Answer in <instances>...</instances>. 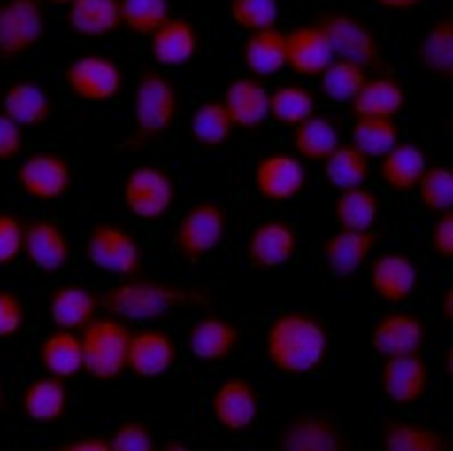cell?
<instances>
[{
    "instance_id": "cell-1",
    "label": "cell",
    "mask_w": 453,
    "mask_h": 451,
    "mask_svg": "<svg viewBox=\"0 0 453 451\" xmlns=\"http://www.w3.org/2000/svg\"><path fill=\"white\" fill-rule=\"evenodd\" d=\"M214 293L205 287L170 283L158 278H125L100 293V309L125 323H156L180 309H208Z\"/></svg>"
},
{
    "instance_id": "cell-2",
    "label": "cell",
    "mask_w": 453,
    "mask_h": 451,
    "mask_svg": "<svg viewBox=\"0 0 453 451\" xmlns=\"http://www.w3.org/2000/svg\"><path fill=\"white\" fill-rule=\"evenodd\" d=\"M265 353L271 366L289 377H304L319 370L329 354V334L323 323L309 312L289 309L269 323Z\"/></svg>"
},
{
    "instance_id": "cell-3",
    "label": "cell",
    "mask_w": 453,
    "mask_h": 451,
    "mask_svg": "<svg viewBox=\"0 0 453 451\" xmlns=\"http://www.w3.org/2000/svg\"><path fill=\"white\" fill-rule=\"evenodd\" d=\"M180 113V97L174 82L165 73L147 68L138 74L131 105V136L127 149H142L170 134Z\"/></svg>"
},
{
    "instance_id": "cell-4",
    "label": "cell",
    "mask_w": 453,
    "mask_h": 451,
    "mask_svg": "<svg viewBox=\"0 0 453 451\" xmlns=\"http://www.w3.org/2000/svg\"><path fill=\"white\" fill-rule=\"evenodd\" d=\"M81 350H84V372L97 382H113L127 370L131 328L120 318L95 316L81 330Z\"/></svg>"
},
{
    "instance_id": "cell-5",
    "label": "cell",
    "mask_w": 453,
    "mask_h": 451,
    "mask_svg": "<svg viewBox=\"0 0 453 451\" xmlns=\"http://www.w3.org/2000/svg\"><path fill=\"white\" fill-rule=\"evenodd\" d=\"M84 255L90 267L115 278H134L142 271L145 251L134 233L113 222L95 223L84 239Z\"/></svg>"
},
{
    "instance_id": "cell-6",
    "label": "cell",
    "mask_w": 453,
    "mask_h": 451,
    "mask_svg": "<svg viewBox=\"0 0 453 451\" xmlns=\"http://www.w3.org/2000/svg\"><path fill=\"white\" fill-rule=\"evenodd\" d=\"M226 210L217 201H196L180 214L172 233V248L185 262H201L221 246L226 237Z\"/></svg>"
},
{
    "instance_id": "cell-7",
    "label": "cell",
    "mask_w": 453,
    "mask_h": 451,
    "mask_svg": "<svg viewBox=\"0 0 453 451\" xmlns=\"http://www.w3.org/2000/svg\"><path fill=\"white\" fill-rule=\"evenodd\" d=\"M122 204L138 222H160L176 204V183L158 165H135L122 183Z\"/></svg>"
},
{
    "instance_id": "cell-8",
    "label": "cell",
    "mask_w": 453,
    "mask_h": 451,
    "mask_svg": "<svg viewBox=\"0 0 453 451\" xmlns=\"http://www.w3.org/2000/svg\"><path fill=\"white\" fill-rule=\"evenodd\" d=\"M320 30L332 45L334 59L352 61V64L368 68H379L384 64V48L374 35L372 27L361 19L345 12H327L316 20Z\"/></svg>"
},
{
    "instance_id": "cell-9",
    "label": "cell",
    "mask_w": 453,
    "mask_h": 451,
    "mask_svg": "<svg viewBox=\"0 0 453 451\" xmlns=\"http://www.w3.org/2000/svg\"><path fill=\"white\" fill-rule=\"evenodd\" d=\"M64 84L86 105H104L120 95L125 73L113 57L81 55L64 68Z\"/></svg>"
},
{
    "instance_id": "cell-10",
    "label": "cell",
    "mask_w": 453,
    "mask_h": 451,
    "mask_svg": "<svg viewBox=\"0 0 453 451\" xmlns=\"http://www.w3.org/2000/svg\"><path fill=\"white\" fill-rule=\"evenodd\" d=\"M43 0H0V59L26 57L43 41Z\"/></svg>"
},
{
    "instance_id": "cell-11",
    "label": "cell",
    "mask_w": 453,
    "mask_h": 451,
    "mask_svg": "<svg viewBox=\"0 0 453 451\" xmlns=\"http://www.w3.org/2000/svg\"><path fill=\"white\" fill-rule=\"evenodd\" d=\"M16 183L26 197L48 204L68 197L75 185V172L57 152H35L16 169Z\"/></svg>"
},
{
    "instance_id": "cell-12",
    "label": "cell",
    "mask_w": 453,
    "mask_h": 451,
    "mask_svg": "<svg viewBox=\"0 0 453 451\" xmlns=\"http://www.w3.org/2000/svg\"><path fill=\"white\" fill-rule=\"evenodd\" d=\"M309 181L307 167L296 154L271 152L255 165L253 183L257 194L271 204H289L304 192Z\"/></svg>"
},
{
    "instance_id": "cell-13",
    "label": "cell",
    "mask_w": 453,
    "mask_h": 451,
    "mask_svg": "<svg viewBox=\"0 0 453 451\" xmlns=\"http://www.w3.org/2000/svg\"><path fill=\"white\" fill-rule=\"evenodd\" d=\"M278 451H349L348 433L320 413H298L278 433Z\"/></svg>"
},
{
    "instance_id": "cell-14",
    "label": "cell",
    "mask_w": 453,
    "mask_h": 451,
    "mask_svg": "<svg viewBox=\"0 0 453 451\" xmlns=\"http://www.w3.org/2000/svg\"><path fill=\"white\" fill-rule=\"evenodd\" d=\"M298 253V233L287 219L271 217L255 223L244 244V255L253 268H282Z\"/></svg>"
},
{
    "instance_id": "cell-15",
    "label": "cell",
    "mask_w": 453,
    "mask_h": 451,
    "mask_svg": "<svg viewBox=\"0 0 453 451\" xmlns=\"http://www.w3.org/2000/svg\"><path fill=\"white\" fill-rule=\"evenodd\" d=\"M424 343H426L424 321L418 314L403 312V309L386 312L374 323L370 332V346L381 359L419 354Z\"/></svg>"
},
{
    "instance_id": "cell-16",
    "label": "cell",
    "mask_w": 453,
    "mask_h": 451,
    "mask_svg": "<svg viewBox=\"0 0 453 451\" xmlns=\"http://www.w3.org/2000/svg\"><path fill=\"white\" fill-rule=\"evenodd\" d=\"M210 411L224 432L244 433L259 417V395L249 379L230 377L214 388Z\"/></svg>"
},
{
    "instance_id": "cell-17",
    "label": "cell",
    "mask_w": 453,
    "mask_h": 451,
    "mask_svg": "<svg viewBox=\"0 0 453 451\" xmlns=\"http://www.w3.org/2000/svg\"><path fill=\"white\" fill-rule=\"evenodd\" d=\"M23 255L36 271L52 276L68 267L73 258V246L59 223L48 217H35L26 222Z\"/></svg>"
},
{
    "instance_id": "cell-18",
    "label": "cell",
    "mask_w": 453,
    "mask_h": 451,
    "mask_svg": "<svg viewBox=\"0 0 453 451\" xmlns=\"http://www.w3.org/2000/svg\"><path fill=\"white\" fill-rule=\"evenodd\" d=\"M179 362V346L170 332L160 328H142L131 332L127 370L135 377H163Z\"/></svg>"
},
{
    "instance_id": "cell-19",
    "label": "cell",
    "mask_w": 453,
    "mask_h": 451,
    "mask_svg": "<svg viewBox=\"0 0 453 451\" xmlns=\"http://www.w3.org/2000/svg\"><path fill=\"white\" fill-rule=\"evenodd\" d=\"M419 284V268L409 255L381 253L370 262V289L386 305H403Z\"/></svg>"
},
{
    "instance_id": "cell-20",
    "label": "cell",
    "mask_w": 453,
    "mask_h": 451,
    "mask_svg": "<svg viewBox=\"0 0 453 451\" xmlns=\"http://www.w3.org/2000/svg\"><path fill=\"white\" fill-rule=\"evenodd\" d=\"M242 341L240 328L219 314H205L196 318L188 330V353L205 363H219L237 353Z\"/></svg>"
},
{
    "instance_id": "cell-21",
    "label": "cell",
    "mask_w": 453,
    "mask_h": 451,
    "mask_svg": "<svg viewBox=\"0 0 453 451\" xmlns=\"http://www.w3.org/2000/svg\"><path fill=\"white\" fill-rule=\"evenodd\" d=\"M379 382L390 402L399 407H413L422 402L428 393L431 372L422 354H406V357L384 359Z\"/></svg>"
},
{
    "instance_id": "cell-22",
    "label": "cell",
    "mask_w": 453,
    "mask_h": 451,
    "mask_svg": "<svg viewBox=\"0 0 453 451\" xmlns=\"http://www.w3.org/2000/svg\"><path fill=\"white\" fill-rule=\"evenodd\" d=\"M379 242H381V233L377 230L361 233V230L339 229L325 239L320 255L334 278H352L354 273L365 267Z\"/></svg>"
},
{
    "instance_id": "cell-23",
    "label": "cell",
    "mask_w": 453,
    "mask_h": 451,
    "mask_svg": "<svg viewBox=\"0 0 453 451\" xmlns=\"http://www.w3.org/2000/svg\"><path fill=\"white\" fill-rule=\"evenodd\" d=\"M269 93L266 84L253 74L234 77L224 90L226 111L233 120L234 129L255 131L269 120Z\"/></svg>"
},
{
    "instance_id": "cell-24",
    "label": "cell",
    "mask_w": 453,
    "mask_h": 451,
    "mask_svg": "<svg viewBox=\"0 0 453 451\" xmlns=\"http://www.w3.org/2000/svg\"><path fill=\"white\" fill-rule=\"evenodd\" d=\"M199 30L188 19L172 16L163 27H158L150 36V55L160 68H183L199 55Z\"/></svg>"
},
{
    "instance_id": "cell-25",
    "label": "cell",
    "mask_w": 453,
    "mask_h": 451,
    "mask_svg": "<svg viewBox=\"0 0 453 451\" xmlns=\"http://www.w3.org/2000/svg\"><path fill=\"white\" fill-rule=\"evenodd\" d=\"M334 61L332 45L316 23L287 32V68L300 77H320Z\"/></svg>"
},
{
    "instance_id": "cell-26",
    "label": "cell",
    "mask_w": 453,
    "mask_h": 451,
    "mask_svg": "<svg viewBox=\"0 0 453 451\" xmlns=\"http://www.w3.org/2000/svg\"><path fill=\"white\" fill-rule=\"evenodd\" d=\"M97 312H100V293H95L84 284H61L48 298V316L57 330L81 332L95 316H100Z\"/></svg>"
},
{
    "instance_id": "cell-27",
    "label": "cell",
    "mask_w": 453,
    "mask_h": 451,
    "mask_svg": "<svg viewBox=\"0 0 453 451\" xmlns=\"http://www.w3.org/2000/svg\"><path fill=\"white\" fill-rule=\"evenodd\" d=\"M3 113L20 129H39L50 122L55 105L43 86L32 80H19L7 86L3 95Z\"/></svg>"
},
{
    "instance_id": "cell-28",
    "label": "cell",
    "mask_w": 453,
    "mask_h": 451,
    "mask_svg": "<svg viewBox=\"0 0 453 451\" xmlns=\"http://www.w3.org/2000/svg\"><path fill=\"white\" fill-rule=\"evenodd\" d=\"M428 159L424 149L413 143H397L379 159V179L390 192L411 194L426 172Z\"/></svg>"
},
{
    "instance_id": "cell-29",
    "label": "cell",
    "mask_w": 453,
    "mask_h": 451,
    "mask_svg": "<svg viewBox=\"0 0 453 451\" xmlns=\"http://www.w3.org/2000/svg\"><path fill=\"white\" fill-rule=\"evenodd\" d=\"M406 105V90L395 74H374L352 99L354 118H397Z\"/></svg>"
},
{
    "instance_id": "cell-30",
    "label": "cell",
    "mask_w": 453,
    "mask_h": 451,
    "mask_svg": "<svg viewBox=\"0 0 453 451\" xmlns=\"http://www.w3.org/2000/svg\"><path fill=\"white\" fill-rule=\"evenodd\" d=\"M70 32L84 39H104L122 27L120 0H73L65 14Z\"/></svg>"
},
{
    "instance_id": "cell-31",
    "label": "cell",
    "mask_w": 453,
    "mask_h": 451,
    "mask_svg": "<svg viewBox=\"0 0 453 451\" xmlns=\"http://www.w3.org/2000/svg\"><path fill=\"white\" fill-rule=\"evenodd\" d=\"M39 363L48 377H57L61 382L75 379L84 372V350L77 332L55 330L41 341Z\"/></svg>"
},
{
    "instance_id": "cell-32",
    "label": "cell",
    "mask_w": 453,
    "mask_h": 451,
    "mask_svg": "<svg viewBox=\"0 0 453 451\" xmlns=\"http://www.w3.org/2000/svg\"><path fill=\"white\" fill-rule=\"evenodd\" d=\"M242 64L253 77H273L287 68V32L271 30L253 32L242 45Z\"/></svg>"
},
{
    "instance_id": "cell-33",
    "label": "cell",
    "mask_w": 453,
    "mask_h": 451,
    "mask_svg": "<svg viewBox=\"0 0 453 451\" xmlns=\"http://www.w3.org/2000/svg\"><path fill=\"white\" fill-rule=\"evenodd\" d=\"M20 408L36 424H52L65 416L68 388L57 377H41L27 384L20 395Z\"/></svg>"
},
{
    "instance_id": "cell-34",
    "label": "cell",
    "mask_w": 453,
    "mask_h": 451,
    "mask_svg": "<svg viewBox=\"0 0 453 451\" xmlns=\"http://www.w3.org/2000/svg\"><path fill=\"white\" fill-rule=\"evenodd\" d=\"M381 451H449V438L422 422L390 417L381 427Z\"/></svg>"
},
{
    "instance_id": "cell-35",
    "label": "cell",
    "mask_w": 453,
    "mask_h": 451,
    "mask_svg": "<svg viewBox=\"0 0 453 451\" xmlns=\"http://www.w3.org/2000/svg\"><path fill=\"white\" fill-rule=\"evenodd\" d=\"M381 217V198L368 185L341 190L334 198V219L343 230H374Z\"/></svg>"
},
{
    "instance_id": "cell-36",
    "label": "cell",
    "mask_w": 453,
    "mask_h": 451,
    "mask_svg": "<svg viewBox=\"0 0 453 451\" xmlns=\"http://www.w3.org/2000/svg\"><path fill=\"white\" fill-rule=\"evenodd\" d=\"M341 144V129L329 115L314 113L294 127V149L300 160L323 163Z\"/></svg>"
},
{
    "instance_id": "cell-37",
    "label": "cell",
    "mask_w": 453,
    "mask_h": 451,
    "mask_svg": "<svg viewBox=\"0 0 453 451\" xmlns=\"http://www.w3.org/2000/svg\"><path fill=\"white\" fill-rule=\"evenodd\" d=\"M422 68L444 82L453 80V19L442 16L428 27L418 48Z\"/></svg>"
},
{
    "instance_id": "cell-38",
    "label": "cell",
    "mask_w": 453,
    "mask_h": 451,
    "mask_svg": "<svg viewBox=\"0 0 453 451\" xmlns=\"http://www.w3.org/2000/svg\"><path fill=\"white\" fill-rule=\"evenodd\" d=\"M234 134V124L230 120L221 99H208L196 106L189 118V136L199 147L219 149L230 143Z\"/></svg>"
},
{
    "instance_id": "cell-39",
    "label": "cell",
    "mask_w": 453,
    "mask_h": 451,
    "mask_svg": "<svg viewBox=\"0 0 453 451\" xmlns=\"http://www.w3.org/2000/svg\"><path fill=\"white\" fill-rule=\"evenodd\" d=\"M323 174L334 190H349L365 185L372 174L370 159H365L359 149L352 144H343L334 149L332 154L323 160Z\"/></svg>"
},
{
    "instance_id": "cell-40",
    "label": "cell",
    "mask_w": 453,
    "mask_h": 451,
    "mask_svg": "<svg viewBox=\"0 0 453 451\" xmlns=\"http://www.w3.org/2000/svg\"><path fill=\"white\" fill-rule=\"evenodd\" d=\"M402 129L393 118H357L349 129V144L365 159L379 160L399 143Z\"/></svg>"
},
{
    "instance_id": "cell-41",
    "label": "cell",
    "mask_w": 453,
    "mask_h": 451,
    "mask_svg": "<svg viewBox=\"0 0 453 451\" xmlns=\"http://www.w3.org/2000/svg\"><path fill=\"white\" fill-rule=\"evenodd\" d=\"M316 113V95L303 84H282L269 93V118L280 127H298Z\"/></svg>"
},
{
    "instance_id": "cell-42",
    "label": "cell",
    "mask_w": 453,
    "mask_h": 451,
    "mask_svg": "<svg viewBox=\"0 0 453 451\" xmlns=\"http://www.w3.org/2000/svg\"><path fill=\"white\" fill-rule=\"evenodd\" d=\"M320 80V93L334 102V105H352V99L359 95L361 86L368 80V70L352 61L334 59L323 70Z\"/></svg>"
},
{
    "instance_id": "cell-43",
    "label": "cell",
    "mask_w": 453,
    "mask_h": 451,
    "mask_svg": "<svg viewBox=\"0 0 453 451\" xmlns=\"http://www.w3.org/2000/svg\"><path fill=\"white\" fill-rule=\"evenodd\" d=\"M122 25L135 36H151L172 19L170 0H120Z\"/></svg>"
},
{
    "instance_id": "cell-44",
    "label": "cell",
    "mask_w": 453,
    "mask_h": 451,
    "mask_svg": "<svg viewBox=\"0 0 453 451\" xmlns=\"http://www.w3.org/2000/svg\"><path fill=\"white\" fill-rule=\"evenodd\" d=\"M419 204L426 213L442 214L453 210V169L447 165H428L418 188Z\"/></svg>"
},
{
    "instance_id": "cell-45",
    "label": "cell",
    "mask_w": 453,
    "mask_h": 451,
    "mask_svg": "<svg viewBox=\"0 0 453 451\" xmlns=\"http://www.w3.org/2000/svg\"><path fill=\"white\" fill-rule=\"evenodd\" d=\"M228 12L234 25L249 35L278 27V0H230Z\"/></svg>"
},
{
    "instance_id": "cell-46",
    "label": "cell",
    "mask_w": 453,
    "mask_h": 451,
    "mask_svg": "<svg viewBox=\"0 0 453 451\" xmlns=\"http://www.w3.org/2000/svg\"><path fill=\"white\" fill-rule=\"evenodd\" d=\"M111 451H158L154 432L142 420H122L109 438Z\"/></svg>"
},
{
    "instance_id": "cell-47",
    "label": "cell",
    "mask_w": 453,
    "mask_h": 451,
    "mask_svg": "<svg viewBox=\"0 0 453 451\" xmlns=\"http://www.w3.org/2000/svg\"><path fill=\"white\" fill-rule=\"evenodd\" d=\"M26 222L10 210H0V268H7L23 255Z\"/></svg>"
},
{
    "instance_id": "cell-48",
    "label": "cell",
    "mask_w": 453,
    "mask_h": 451,
    "mask_svg": "<svg viewBox=\"0 0 453 451\" xmlns=\"http://www.w3.org/2000/svg\"><path fill=\"white\" fill-rule=\"evenodd\" d=\"M26 328V305L19 293L0 289V341L19 337Z\"/></svg>"
},
{
    "instance_id": "cell-49",
    "label": "cell",
    "mask_w": 453,
    "mask_h": 451,
    "mask_svg": "<svg viewBox=\"0 0 453 451\" xmlns=\"http://www.w3.org/2000/svg\"><path fill=\"white\" fill-rule=\"evenodd\" d=\"M26 149V134L0 111V163H12Z\"/></svg>"
},
{
    "instance_id": "cell-50",
    "label": "cell",
    "mask_w": 453,
    "mask_h": 451,
    "mask_svg": "<svg viewBox=\"0 0 453 451\" xmlns=\"http://www.w3.org/2000/svg\"><path fill=\"white\" fill-rule=\"evenodd\" d=\"M431 248L435 255L442 260H453V210L442 213L435 219L434 229H431Z\"/></svg>"
},
{
    "instance_id": "cell-51",
    "label": "cell",
    "mask_w": 453,
    "mask_h": 451,
    "mask_svg": "<svg viewBox=\"0 0 453 451\" xmlns=\"http://www.w3.org/2000/svg\"><path fill=\"white\" fill-rule=\"evenodd\" d=\"M50 451H111L109 438L102 436H80L52 447Z\"/></svg>"
},
{
    "instance_id": "cell-52",
    "label": "cell",
    "mask_w": 453,
    "mask_h": 451,
    "mask_svg": "<svg viewBox=\"0 0 453 451\" xmlns=\"http://www.w3.org/2000/svg\"><path fill=\"white\" fill-rule=\"evenodd\" d=\"M372 3L388 12H409L422 5L424 0H372Z\"/></svg>"
},
{
    "instance_id": "cell-53",
    "label": "cell",
    "mask_w": 453,
    "mask_h": 451,
    "mask_svg": "<svg viewBox=\"0 0 453 451\" xmlns=\"http://www.w3.org/2000/svg\"><path fill=\"white\" fill-rule=\"evenodd\" d=\"M158 451H196L195 447H189L188 442L180 440V438H170V440H165L160 445Z\"/></svg>"
},
{
    "instance_id": "cell-54",
    "label": "cell",
    "mask_w": 453,
    "mask_h": 451,
    "mask_svg": "<svg viewBox=\"0 0 453 451\" xmlns=\"http://www.w3.org/2000/svg\"><path fill=\"white\" fill-rule=\"evenodd\" d=\"M453 292L451 289H447V292H444V296H442V316L447 318V321H451L453 318Z\"/></svg>"
},
{
    "instance_id": "cell-55",
    "label": "cell",
    "mask_w": 453,
    "mask_h": 451,
    "mask_svg": "<svg viewBox=\"0 0 453 451\" xmlns=\"http://www.w3.org/2000/svg\"><path fill=\"white\" fill-rule=\"evenodd\" d=\"M7 404V397H5V384H3V379H0V411L5 408Z\"/></svg>"
},
{
    "instance_id": "cell-56",
    "label": "cell",
    "mask_w": 453,
    "mask_h": 451,
    "mask_svg": "<svg viewBox=\"0 0 453 451\" xmlns=\"http://www.w3.org/2000/svg\"><path fill=\"white\" fill-rule=\"evenodd\" d=\"M50 3H55V5H70L73 0H50Z\"/></svg>"
}]
</instances>
